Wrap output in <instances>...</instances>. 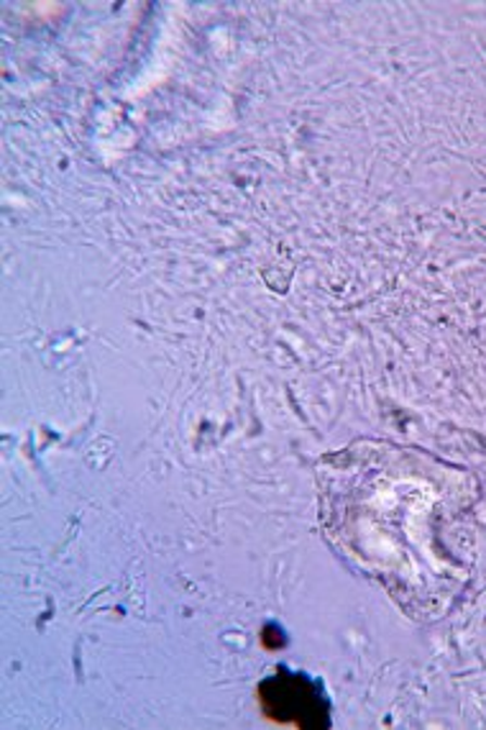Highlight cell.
Masks as SVG:
<instances>
[{
    "instance_id": "1",
    "label": "cell",
    "mask_w": 486,
    "mask_h": 730,
    "mask_svg": "<svg viewBox=\"0 0 486 730\" xmlns=\"http://www.w3.org/2000/svg\"><path fill=\"white\" fill-rule=\"evenodd\" d=\"M259 703L269 720L284 722L305 730L331 728V707L323 690L303 675H280L264 679L259 684Z\"/></svg>"
},
{
    "instance_id": "2",
    "label": "cell",
    "mask_w": 486,
    "mask_h": 730,
    "mask_svg": "<svg viewBox=\"0 0 486 730\" xmlns=\"http://www.w3.org/2000/svg\"><path fill=\"white\" fill-rule=\"evenodd\" d=\"M261 643L267 649H271V651L282 649L284 646V633L277 626H267V628H264V633H261Z\"/></svg>"
}]
</instances>
